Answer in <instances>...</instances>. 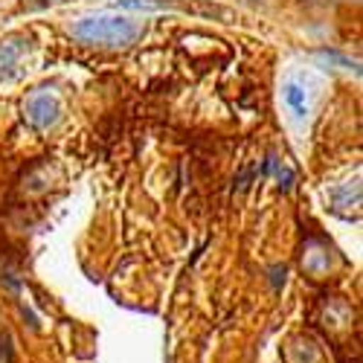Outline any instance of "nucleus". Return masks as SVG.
Segmentation results:
<instances>
[{"label":"nucleus","instance_id":"1","mask_svg":"<svg viewBox=\"0 0 363 363\" xmlns=\"http://www.w3.org/2000/svg\"><path fill=\"white\" fill-rule=\"evenodd\" d=\"M67 33L87 44V47H99V50H125L143 35V21L128 18V15H87L79 18L67 26Z\"/></svg>","mask_w":363,"mask_h":363},{"label":"nucleus","instance_id":"2","mask_svg":"<svg viewBox=\"0 0 363 363\" xmlns=\"http://www.w3.org/2000/svg\"><path fill=\"white\" fill-rule=\"evenodd\" d=\"M317 102V82L308 70H291L282 79V105L294 125H306L314 113Z\"/></svg>","mask_w":363,"mask_h":363},{"label":"nucleus","instance_id":"3","mask_svg":"<svg viewBox=\"0 0 363 363\" xmlns=\"http://www.w3.org/2000/svg\"><path fill=\"white\" fill-rule=\"evenodd\" d=\"M23 113L35 128H50L58 123V116H62V99H58V94H52V90L41 87L26 99Z\"/></svg>","mask_w":363,"mask_h":363},{"label":"nucleus","instance_id":"4","mask_svg":"<svg viewBox=\"0 0 363 363\" xmlns=\"http://www.w3.org/2000/svg\"><path fill=\"white\" fill-rule=\"evenodd\" d=\"M26 58H29V41H23V38L0 41V76L4 79L21 76Z\"/></svg>","mask_w":363,"mask_h":363}]
</instances>
